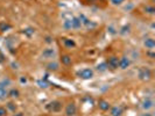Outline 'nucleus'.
<instances>
[{
    "instance_id": "obj_1",
    "label": "nucleus",
    "mask_w": 155,
    "mask_h": 116,
    "mask_svg": "<svg viewBox=\"0 0 155 116\" xmlns=\"http://www.w3.org/2000/svg\"><path fill=\"white\" fill-rule=\"evenodd\" d=\"M63 105L61 101H57L55 100L53 101V102H49L48 105H47L46 108L49 110V111H53V113H57V111H60L61 109H62Z\"/></svg>"
},
{
    "instance_id": "obj_28",
    "label": "nucleus",
    "mask_w": 155,
    "mask_h": 116,
    "mask_svg": "<svg viewBox=\"0 0 155 116\" xmlns=\"http://www.w3.org/2000/svg\"><path fill=\"white\" fill-rule=\"evenodd\" d=\"M148 56H149V57H150L152 59L154 58V54H153V52H148Z\"/></svg>"
},
{
    "instance_id": "obj_14",
    "label": "nucleus",
    "mask_w": 155,
    "mask_h": 116,
    "mask_svg": "<svg viewBox=\"0 0 155 116\" xmlns=\"http://www.w3.org/2000/svg\"><path fill=\"white\" fill-rule=\"evenodd\" d=\"M121 114H123V109H121V107L116 106V107L111 108V115L112 116H120Z\"/></svg>"
},
{
    "instance_id": "obj_16",
    "label": "nucleus",
    "mask_w": 155,
    "mask_h": 116,
    "mask_svg": "<svg viewBox=\"0 0 155 116\" xmlns=\"http://www.w3.org/2000/svg\"><path fill=\"white\" fill-rule=\"evenodd\" d=\"M19 95H20V92H19V89H16V88H13V89L8 91V96H11L12 99L19 98Z\"/></svg>"
},
{
    "instance_id": "obj_21",
    "label": "nucleus",
    "mask_w": 155,
    "mask_h": 116,
    "mask_svg": "<svg viewBox=\"0 0 155 116\" xmlns=\"http://www.w3.org/2000/svg\"><path fill=\"white\" fill-rule=\"evenodd\" d=\"M34 33H35V30L33 28H26V29H23V34L26 36H28V37H31L34 35Z\"/></svg>"
},
{
    "instance_id": "obj_7",
    "label": "nucleus",
    "mask_w": 155,
    "mask_h": 116,
    "mask_svg": "<svg viewBox=\"0 0 155 116\" xmlns=\"http://www.w3.org/2000/svg\"><path fill=\"white\" fill-rule=\"evenodd\" d=\"M153 106H154V101L150 98H146L145 100L141 102V108L143 109V110H149V109L153 108Z\"/></svg>"
},
{
    "instance_id": "obj_24",
    "label": "nucleus",
    "mask_w": 155,
    "mask_h": 116,
    "mask_svg": "<svg viewBox=\"0 0 155 116\" xmlns=\"http://www.w3.org/2000/svg\"><path fill=\"white\" fill-rule=\"evenodd\" d=\"M110 1H111V4L114 5V6H120V5H123L125 2V0H110Z\"/></svg>"
},
{
    "instance_id": "obj_6",
    "label": "nucleus",
    "mask_w": 155,
    "mask_h": 116,
    "mask_svg": "<svg viewBox=\"0 0 155 116\" xmlns=\"http://www.w3.org/2000/svg\"><path fill=\"white\" fill-rule=\"evenodd\" d=\"M130 65H131V61H130V58H128L127 56H123V57L119 59V67L121 70L128 69Z\"/></svg>"
},
{
    "instance_id": "obj_9",
    "label": "nucleus",
    "mask_w": 155,
    "mask_h": 116,
    "mask_svg": "<svg viewBox=\"0 0 155 116\" xmlns=\"http://www.w3.org/2000/svg\"><path fill=\"white\" fill-rule=\"evenodd\" d=\"M98 107H99V109L103 110V111H107V110L111 109V105H110L109 101L99 100V102H98Z\"/></svg>"
},
{
    "instance_id": "obj_3",
    "label": "nucleus",
    "mask_w": 155,
    "mask_h": 116,
    "mask_svg": "<svg viewBox=\"0 0 155 116\" xmlns=\"http://www.w3.org/2000/svg\"><path fill=\"white\" fill-rule=\"evenodd\" d=\"M106 65H107V69L111 70H116L119 67V58L116 56H111L109 57V59L106 61Z\"/></svg>"
},
{
    "instance_id": "obj_2",
    "label": "nucleus",
    "mask_w": 155,
    "mask_h": 116,
    "mask_svg": "<svg viewBox=\"0 0 155 116\" xmlns=\"http://www.w3.org/2000/svg\"><path fill=\"white\" fill-rule=\"evenodd\" d=\"M138 77L140 80H143V81H148L150 78H152V71L147 67H142L139 70V73H138Z\"/></svg>"
},
{
    "instance_id": "obj_22",
    "label": "nucleus",
    "mask_w": 155,
    "mask_h": 116,
    "mask_svg": "<svg viewBox=\"0 0 155 116\" xmlns=\"http://www.w3.org/2000/svg\"><path fill=\"white\" fill-rule=\"evenodd\" d=\"M97 70H98L99 72H105V71L107 70V65H106V63H101V64L97 66Z\"/></svg>"
},
{
    "instance_id": "obj_15",
    "label": "nucleus",
    "mask_w": 155,
    "mask_h": 116,
    "mask_svg": "<svg viewBox=\"0 0 155 116\" xmlns=\"http://www.w3.org/2000/svg\"><path fill=\"white\" fill-rule=\"evenodd\" d=\"M8 96V91L6 88L0 87V101H5Z\"/></svg>"
},
{
    "instance_id": "obj_12",
    "label": "nucleus",
    "mask_w": 155,
    "mask_h": 116,
    "mask_svg": "<svg viewBox=\"0 0 155 116\" xmlns=\"http://www.w3.org/2000/svg\"><path fill=\"white\" fill-rule=\"evenodd\" d=\"M63 45L67 49H72L76 46V42L71 39H63Z\"/></svg>"
},
{
    "instance_id": "obj_17",
    "label": "nucleus",
    "mask_w": 155,
    "mask_h": 116,
    "mask_svg": "<svg viewBox=\"0 0 155 116\" xmlns=\"http://www.w3.org/2000/svg\"><path fill=\"white\" fill-rule=\"evenodd\" d=\"M47 69L49 70V71H57L58 70V64L56 62H50L47 65Z\"/></svg>"
},
{
    "instance_id": "obj_11",
    "label": "nucleus",
    "mask_w": 155,
    "mask_h": 116,
    "mask_svg": "<svg viewBox=\"0 0 155 116\" xmlns=\"http://www.w3.org/2000/svg\"><path fill=\"white\" fill-rule=\"evenodd\" d=\"M54 56H55V51L53 50V49H50V48L45 49V50H43V52H42V57H43V58H46V59L53 58Z\"/></svg>"
},
{
    "instance_id": "obj_13",
    "label": "nucleus",
    "mask_w": 155,
    "mask_h": 116,
    "mask_svg": "<svg viewBox=\"0 0 155 116\" xmlns=\"http://www.w3.org/2000/svg\"><path fill=\"white\" fill-rule=\"evenodd\" d=\"M61 63H62L63 65H65V66H69V65H71V63H72V59H71V57H70L69 55H62Z\"/></svg>"
},
{
    "instance_id": "obj_25",
    "label": "nucleus",
    "mask_w": 155,
    "mask_h": 116,
    "mask_svg": "<svg viewBox=\"0 0 155 116\" xmlns=\"http://www.w3.org/2000/svg\"><path fill=\"white\" fill-rule=\"evenodd\" d=\"M7 115V109L5 107H0V116H6Z\"/></svg>"
},
{
    "instance_id": "obj_20",
    "label": "nucleus",
    "mask_w": 155,
    "mask_h": 116,
    "mask_svg": "<svg viewBox=\"0 0 155 116\" xmlns=\"http://www.w3.org/2000/svg\"><path fill=\"white\" fill-rule=\"evenodd\" d=\"M9 85H11V80H9L8 78H5V79H2V80L0 81V87H2V88H6V87Z\"/></svg>"
},
{
    "instance_id": "obj_31",
    "label": "nucleus",
    "mask_w": 155,
    "mask_h": 116,
    "mask_svg": "<svg viewBox=\"0 0 155 116\" xmlns=\"http://www.w3.org/2000/svg\"><path fill=\"white\" fill-rule=\"evenodd\" d=\"M14 116H22V114H21V113H18V114H15Z\"/></svg>"
},
{
    "instance_id": "obj_26",
    "label": "nucleus",
    "mask_w": 155,
    "mask_h": 116,
    "mask_svg": "<svg viewBox=\"0 0 155 116\" xmlns=\"http://www.w3.org/2000/svg\"><path fill=\"white\" fill-rule=\"evenodd\" d=\"M39 85L41 88H47V87H48V84H47L46 81H42V80H40L39 81Z\"/></svg>"
},
{
    "instance_id": "obj_18",
    "label": "nucleus",
    "mask_w": 155,
    "mask_h": 116,
    "mask_svg": "<svg viewBox=\"0 0 155 116\" xmlns=\"http://www.w3.org/2000/svg\"><path fill=\"white\" fill-rule=\"evenodd\" d=\"M63 28L67 29V30L72 29V26H71V17H70V19H67V20H64V22H63Z\"/></svg>"
},
{
    "instance_id": "obj_4",
    "label": "nucleus",
    "mask_w": 155,
    "mask_h": 116,
    "mask_svg": "<svg viewBox=\"0 0 155 116\" xmlns=\"http://www.w3.org/2000/svg\"><path fill=\"white\" fill-rule=\"evenodd\" d=\"M78 76L82 78V79H84V80H90V79H92L93 76H94V73H93V71L91 69H83L82 71H79L78 72Z\"/></svg>"
},
{
    "instance_id": "obj_5",
    "label": "nucleus",
    "mask_w": 155,
    "mask_h": 116,
    "mask_svg": "<svg viewBox=\"0 0 155 116\" xmlns=\"http://www.w3.org/2000/svg\"><path fill=\"white\" fill-rule=\"evenodd\" d=\"M77 114V107H76V105L75 103H69V105H67V107H65V115L67 116H75Z\"/></svg>"
},
{
    "instance_id": "obj_10",
    "label": "nucleus",
    "mask_w": 155,
    "mask_h": 116,
    "mask_svg": "<svg viewBox=\"0 0 155 116\" xmlns=\"http://www.w3.org/2000/svg\"><path fill=\"white\" fill-rule=\"evenodd\" d=\"M143 45L146 46V49L148 50H153L155 48V41L154 39H152V37H148L143 41Z\"/></svg>"
},
{
    "instance_id": "obj_8",
    "label": "nucleus",
    "mask_w": 155,
    "mask_h": 116,
    "mask_svg": "<svg viewBox=\"0 0 155 116\" xmlns=\"http://www.w3.org/2000/svg\"><path fill=\"white\" fill-rule=\"evenodd\" d=\"M71 26H72V29H81L83 23L78 16H75V17H71Z\"/></svg>"
},
{
    "instance_id": "obj_27",
    "label": "nucleus",
    "mask_w": 155,
    "mask_h": 116,
    "mask_svg": "<svg viewBox=\"0 0 155 116\" xmlns=\"http://www.w3.org/2000/svg\"><path fill=\"white\" fill-rule=\"evenodd\" d=\"M7 106H8V108H11L13 111H14V110H15V108H16V107H14V106H13V103H12V102H9Z\"/></svg>"
},
{
    "instance_id": "obj_29",
    "label": "nucleus",
    "mask_w": 155,
    "mask_h": 116,
    "mask_svg": "<svg viewBox=\"0 0 155 116\" xmlns=\"http://www.w3.org/2000/svg\"><path fill=\"white\" fill-rule=\"evenodd\" d=\"M27 80H26V78H21V83H26Z\"/></svg>"
},
{
    "instance_id": "obj_23",
    "label": "nucleus",
    "mask_w": 155,
    "mask_h": 116,
    "mask_svg": "<svg viewBox=\"0 0 155 116\" xmlns=\"http://www.w3.org/2000/svg\"><path fill=\"white\" fill-rule=\"evenodd\" d=\"M8 29H11V24H8V23H0V30L1 31H6Z\"/></svg>"
},
{
    "instance_id": "obj_19",
    "label": "nucleus",
    "mask_w": 155,
    "mask_h": 116,
    "mask_svg": "<svg viewBox=\"0 0 155 116\" xmlns=\"http://www.w3.org/2000/svg\"><path fill=\"white\" fill-rule=\"evenodd\" d=\"M145 12L149 14V15H154L155 14V8L153 6H150V5H147V6H145Z\"/></svg>"
},
{
    "instance_id": "obj_30",
    "label": "nucleus",
    "mask_w": 155,
    "mask_h": 116,
    "mask_svg": "<svg viewBox=\"0 0 155 116\" xmlns=\"http://www.w3.org/2000/svg\"><path fill=\"white\" fill-rule=\"evenodd\" d=\"M142 116H152V114H149V113H146V114H143Z\"/></svg>"
}]
</instances>
